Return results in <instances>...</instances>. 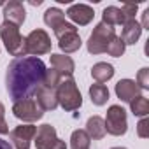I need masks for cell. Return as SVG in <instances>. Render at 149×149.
I'll use <instances>...</instances> for the list:
<instances>
[{
  "mask_svg": "<svg viewBox=\"0 0 149 149\" xmlns=\"http://www.w3.org/2000/svg\"><path fill=\"white\" fill-rule=\"evenodd\" d=\"M9 133V125L6 121V107L0 102V135H7Z\"/></svg>",
  "mask_w": 149,
  "mask_h": 149,
  "instance_id": "cell-28",
  "label": "cell"
},
{
  "mask_svg": "<svg viewBox=\"0 0 149 149\" xmlns=\"http://www.w3.org/2000/svg\"><path fill=\"white\" fill-rule=\"evenodd\" d=\"M137 135L140 139H147L149 137V119L147 118H142L137 123Z\"/></svg>",
  "mask_w": 149,
  "mask_h": 149,
  "instance_id": "cell-27",
  "label": "cell"
},
{
  "mask_svg": "<svg viewBox=\"0 0 149 149\" xmlns=\"http://www.w3.org/2000/svg\"><path fill=\"white\" fill-rule=\"evenodd\" d=\"M140 33H142V26L137 19H128L125 25H123V30H121V40L125 44H135L139 39H140Z\"/></svg>",
  "mask_w": 149,
  "mask_h": 149,
  "instance_id": "cell-16",
  "label": "cell"
},
{
  "mask_svg": "<svg viewBox=\"0 0 149 149\" xmlns=\"http://www.w3.org/2000/svg\"><path fill=\"white\" fill-rule=\"evenodd\" d=\"M35 132H37V126H33V125H19L9 135H11V140L16 149H30Z\"/></svg>",
  "mask_w": 149,
  "mask_h": 149,
  "instance_id": "cell-10",
  "label": "cell"
},
{
  "mask_svg": "<svg viewBox=\"0 0 149 149\" xmlns=\"http://www.w3.org/2000/svg\"><path fill=\"white\" fill-rule=\"evenodd\" d=\"M93 9L86 4H72L68 9H67V18L72 21V23H76L79 26H86L93 21Z\"/></svg>",
  "mask_w": 149,
  "mask_h": 149,
  "instance_id": "cell-11",
  "label": "cell"
},
{
  "mask_svg": "<svg viewBox=\"0 0 149 149\" xmlns=\"http://www.w3.org/2000/svg\"><path fill=\"white\" fill-rule=\"evenodd\" d=\"M90 98H91V102H93L95 105H98V107L105 105L107 100H109V90H107V86H105V84H100V83L91 84V86H90Z\"/></svg>",
  "mask_w": 149,
  "mask_h": 149,
  "instance_id": "cell-20",
  "label": "cell"
},
{
  "mask_svg": "<svg viewBox=\"0 0 149 149\" xmlns=\"http://www.w3.org/2000/svg\"><path fill=\"white\" fill-rule=\"evenodd\" d=\"M0 37H2L6 49L9 51V54L16 56V58H23L26 56V49H25V37H21L19 33V26L4 21L0 25Z\"/></svg>",
  "mask_w": 149,
  "mask_h": 149,
  "instance_id": "cell-3",
  "label": "cell"
},
{
  "mask_svg": "<svg viewBox=\"0 0 149 149\" xmlns=\"http://www.w3.org/2000/svg\"><path fill=\"white\" fill-rule=\"evenodd\" d=\"M4 18L6 21L19 26L25 23V18H26V13H25V7L21 2H18V0H11L9 4L4 6Z\"/></svg>",
  "mask_w": 149,
  "mask_h": 149,
  "instance_id": "cell-13",
  "label": "cell"
},
{
  "mask_svg": "<svg viewBox=\"0 0 149 149\" xmlns=\"http://www.w3.org/2000/svg\"><path fill=\"white\" fill-rule=\"evenodd\" d=\"M130 111L133 112V116L147 118V114H149V100H147L144 95L133 98V100L130 102Z\"/></svg>",
  "mask_w": 149,
  "mask_h": 149,
  "instance_id": "cell-23",
  "label": "cell"
},
{
  "mask_svg": "<svg viewBox=\"0 0 149 149\" xmlns=\"http://www.w3.org/2000/svg\"><path fill=\"white\" fill-rule=\"evenodd\" d=\"M137 9H139L137 4H125V6L121 7V11H123L126 21H128V19H135V13H137Z\"/></svg>",
  "mask_w": 149,
  "mask_h": 149,
  "instance_id": "cell-29",
  "label": "cell"
},
{
  "mask_svg": "<svg viewBox=\"0 0 149 149\" xmlns=\"http://www.w3.org/2000/svg\"><path fill=\"white\" fill-rule=\"evenodd\" d=\"M25 49H26V54H32V56L51 53V37L47 35L46 30L35 28L25 37Z\"/></svg>",
  "mask_w": 149,
  "mask_h": 149,
  "instance_id": "cell-7",
  "label": "cell"
},
{
  "mask_svg": "<svg viewBox=\"0 0 149 149\" xmlns=\"http://www.w3.org/2000/svg\"><path fill=\"white\" fill-rule=\"evenodd\" d=\"M33 140H35L37 149H67L65 142L58 139L56 128L49 123H44L37 128Z\"/></svg>",
  "mask_w": 149,
  "mask_h": 149,
  "instance_id": "cell-8",
  "label": "cell"
},
{
  "mask_svg": "<svg viewBox=\"0 0 149 149\" xmlns=\"http://www.w3.org/2000/svg\"><path fill=\"white\" fill-rule=\"evenodd\" d=\"M105 125V133L121 137L128 130V119H126V111L121 105H111L107 109V116L104 119Z\"/></svg>",
  "mask_w": 149,
  "mask_h": 149,
  "instance_id": "cell-6",
  "label": "cell"
},
{
  "mask_svg": "<svg viewBox=\"0 0 149 149\" xmlns=\"http://www.w3.org/2000/svg\"><path fill=\"white\" fill-rule=\"evenodd\" d=\"M0 149H13V146L7 142V140H4V139H0Z\"/></svg>",
  "mask_w": 149,
  "mask_h": 149,
  "instance_id": "cell-31",
  "label": "cell"
},
{
  "mask_svg": "<svg viewBox=\"0 0 149 149\" xmlns=\"http://www.w3.org/2000/svg\"><path fill=\"white\" fill-rule=\"evenodd\" d=\"M102 21L109 26H114V25H125L126 23V18L123 14V11L116 6H109L104 9L102 13Z\"/></svg>",
  "mask_w": 149,
  "mask_h": 149,
  "instance_id": "cell-19",
  "label": "cell"
},
{
  "mask_svg": "<svg viewBox=\"0 0 149 149\" xmlns=\"http://www.w3.org/2000/svg\"><path fill=\"white\" fill-rule=\"evenodd\" d=\"M60 79H61V76H60V74H58L54 68H47V70H46V76H44V81H42V86L56 90Z\"/></svg>",
  "mask_w": 149,
  "mask_h": 149,
  "instance_id": "cell-25",
  "label": "cell"
},
{
  "mask_svg": "<svg viewBox=\"0 0 149 149\" xmlns=\"http://www.w3.org/2000/svg\"><path fill=\"white\" fill-rule=\"evenodd\" d=\"M111 149H126V147H111Z\"/></svg>",
  "mask_w": 149,
  "mask_h": 149,
  "instance_id": "cell-33",
  "label": "cell"
},
{
  "mask_svg": "<svg viewBox=\"0 0 149 149\" xmlns=\"http://www.w3.org/2000/svg\"><path fill=\"white\" fill-rule=\"evenodd\" d=\"M46 63L37 56L14 58L6 74V86L13 102L33 98L37 90L42 86L46 76Z\"/></svg>",
  "mask_w": 149,
  "mask_h": 149,
  "instance_id": "cell-1",
  "label": "cell"
},
{
  "mask_svg": "<svg viewBox=\"0 0 149 149\" xmlns=\"http://www.w3.org/2000/svg\"><path fill=\"white\" fill-rule=\"evenodd\" d=\"M125 49H126V44L121 40V37L116 35V37L111 40V44L107 46V51H105V53H109V54L114 56V58H119V56L125 54Z\"/></svg>",
  "mask_w": 149,
  "mask_h": 149,
  "instance_id": "cell-24",
  "label": "cell"
},
{
  "mask_svg": "<svg viewBox=\"0 0 149 149\" xmlns=\"http://www.w3.org/2000/svg\"><path fill=\"white\" fill-rule=\"evenodd\" d=\"M137 86L140 88V90H149V68L147 67H144V68H140L139 70V74H137Z\"/></svg>",
  "mask_w": 149,
  "mask_h": 149,
  "instance_id": "cell-26",
  "label": "cell"
},
{
  "mask_svg": "<svg viewBox=\"0 0 149 149\" xmlns=\"http://www.w3.org/2000/svg\"><path fill=\"white\" fill-rule=\"evenodd\" d=\"M30 4H32V6H40V4H42V0H37V2H35V0H32Z\"/></svg>",
  "mask_w": 149,
  "mask_h": 149,
  "instance_id": "cell-32",
  "label": "cell"
},
{
  "mask_svg": "<svg viewBox=\"0 0 149 149\" xmlns=\"http://www.w3.org/2000/svg\"><path fill=\"white\" fill-rule=\"evenodd\" d=\"M0 6H6V2H4V0H0Z\"/></svg>",
  "mask_w": 149,
  "mask_h": 149,
  "instance_id": "cell-34",
  "label": "cell"
},
{
  "mask_svg": "<svg viewBox=\"0 0 149 149\" xmlns=\"http://www.w3.org/2000/svg\"><path fill=\"white\" fill-rule=\"evenodd\" d=\"M140 26H142V30H149V9H146V11H144Z\"/></svg>",
  "mask_w": 149,
  "mask_h": 149,
  "instance_id": "cell-30",
  "label": "cell"
},
{
  "mask_svg": "<svg viewBox=\"0 0 149 149\" xmlns=\"http://www.w3.org/2000/svg\"><path fill=\"white\" fill-rule=\"evenodd\" d=\"M35 102L39 104V107L42 111H54L58 107V100H56V90L53 88H46L40 86L35 93Z\"/></svg>",
  "mask_w": 149,
  "mask_h": 149,
  "instance_id": "cell-14",
  "label": "cell"
},
{
  "mask_svg": "<svg viewBox=\"0 0 149 149\" xmlns=\"http://www.w3.org/2000/svg\"><path fill=\"white\" fill-rule=\"evenodd\" d=\"M91 76H93V79H95L97 83L104 84V83H107L109 79L114 77V67H112L111 63L98 61V63H95L93 68H91Z\"/></svg>",
  "mask_w": 149,
  "mask_h": 149,
  "instance_id": "cell-18",
  "label": "cell"
},
{
  "mask_svg": "<svg viewBox=\"0 0 149 149\" xmlns=\"http://www.w3.org/2000/svg\"><path fill=\"white\" fill-rule=\"evenodd\" d=\"M114 37H116L114 26H109L104 21H100L93 28V32H91V35H90V39L86 42L88 53L90 54H102V53H105L107 51V46L111 44V40Z\"/></svg>",
  "mask_w": 149,
  "mask_h": 149,
  "instance_id": "cell-4",
  "label": "cell"
},
{
  "mask_svg": "<svg viewBox=\"0 0 149 149\" xmlns=\"http://www.w3.org/2000/svg\"><path fill=\"white\" fill-rule=\"evenodd\" d=\"M44 23L49 26V28H56L60 26L61 23H65V13L58 7H49L46 13H44Z\"/></svg>",
  "mask_w": 149,
  "mask_h": 149,
  "instance_id": "cell-21",
  "label": "cell"
},
{
  "mask_svg": "<svg viewBox=\"0 0 149 149\" xmlns=\"http://www.w3.org/2000/svg\"><path fill=\"white\" fill-rule=\"evenodd\" d=\"M54 35L58 39V47L65 53V54H70V53H76L77 49H81V37L77 33V28L76 25H72V23H61L60 26H56L54 30Z\"/></svg>",
  "mask_w": 149,
  "mask_h": 149,
  "instance_id": "cell-5",
  "label": "cell"
},
{
  "mask_svg": "<svg viewBox=\"0 0 149 149\" xmlns=\"http://www.w3.org/2000/svg\"><path fill=\"white\" fill-rule=\"evenodd\" d=\"M51 67L60 74L61 77L65 76H72L74 74V68H76V65H74V60L67 54H51Z\"/></svg>",
  "mask_w": 149,
  "mask_h": 149,
  "instance_id": "cell-15",
  "label": "cell"
},
{
  "mask_svg": "<svg viewBox=\"0 0 149 149\" xmlns=\"http://www.w3.org/2000/svg\"><path fill=\"white\" fill-rule=\"evenodd\" d=\"M91 140H100L105 137V125H104V118L100 116H91L86 121V130H84Z\"/></svg>",
  "mask_w": 149,
  "mask_h": 149,
  "instance_id": "cell-17",
  "label": "cell"
},
{
  "mask_svg": "<svg viewBox=\"0 0 149 149\" xmlns=\"http://www.w3.org/2000/svg\"><path fill=\"white\" fill-rule=\"evenodd\" d=\"M91 139L84 130H74L70 135V147L72 149H90Z\"/></svg>",
  "mask_w": 149,
  "mask_h": 149,
  "instance_id": "cell-22",
  "label": "cell"
},
{
  "mask_svg": "<svg viewBox=\"0 0 149 149\" xmlns=\"http://www.w3.org/2000/svg\"><path fill=\"white\" fill-rule=\"evenodd\" d=\"M116 95H118V98L121 102L130 104L133 98H137V97L142 95V90L137 86V83L133 79H121L116 84Z\"/></svg>",
  "mask_w": 149,
  "mask_h": 149,
  "instance_id": "cell-12",
  "label": "cell"
},
{
  "mask_svg": "<svg viewBox=\"0 0 149 149\" xmlns=\"http://www.w3.org/2000/svg\"><path fill=\"white\" fill-rule=\"evenodd\" d=\"M13 114H14V118L25 121L26 125H32V123L39 121L44 116V111L39 107V104L35 102V98H26V100L14 102Z\"/></svg>",
  "mask_w": 149,
  "mask_h": 149,
  "instance_id": "cell-9",
  "label": "cell"
},
{
  "mask_svg": "<svg viewBox=\"0 0 149 149\" xmlns=\"http://www.w3.org/2000/svg\"><path fill=\"white\" fill-rule=\"evenodd\" d=\"M56 100H58V105H61V109L67 112L77 111L83 105V95L72 76H65L60 79L56 86Z\"/></svg>",
  "mask_w": 149,
  "mask_h": 149,
  "instance_id": "cell-2",
  "label": "cell"
}]
</instances>
